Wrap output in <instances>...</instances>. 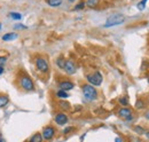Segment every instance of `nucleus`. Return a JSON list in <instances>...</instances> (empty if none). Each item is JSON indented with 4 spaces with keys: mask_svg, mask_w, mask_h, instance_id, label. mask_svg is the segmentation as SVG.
Masks as SVG:
<instances>
[{
    "mask_svg": "<svg viewBox=\"0 0 149 142\" xmlns=\"http://www.w3.org/2000/svg\"><path fill=\"white\" fill-rule=\"evenodd\" d=\"M83 95L87 101H95L97 99V90L91 84H86L81 86Z\"/></svg>",
    "mask_w": 149,
    "mask_h": 142,
    "instance_id": "1",
    "label": "nucleus"
},
{
    "mask_svg": "<svg viewBox=\"0 0 149 142\" xmlns=\"http://www.w3.org/2000/svg\"><path fill=\"white\" fill-rule=\"evenodd\" d=\"M125 22V16L122 15V14H112L109 17L107 18L106 23H104V28H112V26H116V25H120Z\"/></svg>",
    "mask_w": 149,
    "mask_h": 142,
    "instance_id": "2",
    "label": "nucleus"
},
{
    "mask_svg": "<svg viewBox=\"0 0 149 142\" xmlns=\"http://www.w3.org/2000/svg\"><path fill=\"white\" fill-rule=\"evenodd\" d=\"M19 86L26 92H33L35 90V84L29 76H22L19 78Z\"/></svg>",
    "mask_w": 149,
    "mask_h": 142,
    "instance_id": "3",
    "label": "nucleus"
},
{
    "mask_svg": "<svg viewBox=\"0 0 149 142\" xmlns=\"http://www.w3.org/2000/svg\"><path fill=\"white\" fill-rule=\"evenodd\" d=\"M86 79H87V81H88L91 85H93V86H100V85L102 84L103 77H102L101 72L95 71L93 73L87 74V76H86Z\"/></svg>",
    "mask_w": 149,
    "mask_h": 142,
    "instance_id": "4",
    "label": "nucleus"
},
{
    "mask_svg": "<svg viewBox=\"0 0 149 142\" xmlns=\"http://www.w3.org/2000/svg\"><path fill=\"white\" fill-rule=\"evenodd\" d=\"M55 128L53 127V126H51V125H48V126H45L44 128H42V132H41V135H42V139L45 140V141H51V140H53V138L55 136Z\"/></svg>",
    "mask_w": 149,
    "mask_h": 142,
    "instance_id": "5",
    "label": "nucleus"
},
{
    "mask_svg": "<svg viewBox=\"0 0 149 142\" xmlns=\"http://www.w3.org/2000/svg\"><path fill=\"white\" fill-rule=\"evenodd\" d=\"M36 68L38 69V71L42 72V73H47L49 70V65H48V62L46 61V58L44 57H37L36 58Z\"/></svg>",
    "mask_w": 149,
    "mask_h": 142,
    "instance_id": "6",
    "label": "nucleus"
},
{
    "mask_svg": "<svg viewBox=\"0 0 149 142\" xmlns=\"http://www.w3.org/2000/svg\"><path fill=\"white\" fill-rule=\"evenodd\" d=\"M117 115H118L120 118L125 119L126 122H130V120H132V119H133V113H132V110H131L130 108H127V106H123V108H120V109L118 110Z\"/></svg>",
    "mask_w": 149,
    "mask_h": 142,
    "instance_id": "7",
    "label": "nucleus"
},
{
    "mask_svg": "<svg viewBox=\"0 0 149 142\" xmlns=\"http://www.w3.org/2000/svg\"><path fill=\"white\" fill-rule=\"evenodd\" d=\"M63 70H64V72H65L67 74H74L76 71H77V67H76L74 61H71V60H65V64H64Z\"/></svg>",
    "mask_w": 149,
    "mask_h": 142,
    "instance_id": "8",
    "label": "nucleus"
},
{
    "mask_svg": "<svg viewBox=\"0 0 149 142\" xmlns=\"http://www.w3.org/2000/svg\"><path fill=\"white\" fill-rule=\"evenodd\" d=\"M54 120H55V123L57 125H60V126H63V125H65L68 123V116L64 113V112H58V113H56L55 115V118H54Z\"/></svg>",
    "mask_w": 149,
    "mask_h": 142,
    "instance_id": "9",
    "label": "nucleus"
},
{
    "mask_svg": "<svg viewBox=\"0 0 149 142\" xmlns=\"http://www.w3.org/2000/svg\"><path fill=\"white\" fill-rule=\"evenodd\" d=\"M58 87L60 89H62V90H65V92H68V90H71V89L74 87V83H71V81H69V80H63V81H61L60 84H58Z\"/></svg>",
    "mask_w": 149,
    "mask_h": 142,
    "instance_id": "10",
    "label": "nucleus"
},
{
    "mask_svg": "<svg viewBox=\"0 0 149 142\" xmlns=\"http://www.w3.org/2000/svg\"><path fill=\"white\" fill-rule=\"evenodd\" d=\"M16 38H17V35L14 33V32H9V33H6V35L2 36V40L3 41H12V40H14Z\"/></svg>",
    "mask_w": 149,
    "mask_h": 142,
    "instance_id": "11",
    "label": "nucleus"
},
{
    "mask_svg": "<svg viewBox=\"0 0 149 142\" xmlns=\"http://www.w3.org/2000/svg\"><path fill=\"white\" fill-rule=\"evenodd\" d=\"M42 135H41V133H35L31 138H30V140L29 142H42Z\"/></svg>",
    "mask_w": 149,
    "mask_h": 142,
    "instance_id": "12",
    "label": "nucleus"
},
{
    "mask_svg": "<svg viewBox=\"0 0 149 142\" xmlns=\"http://www.w3.org/2000/svg\"><path fill=\"white\" fill-rule=\"evenodd\" d=\"M56 96H57L58 99H62V100H64V99H68V97H69V94H68V92H65V90L58 89V90L56 92Z\"/></svg>",
    "mask_w": 149,
    "mask_h": 142,
    "instance_id": "13",
    "label": "nucleus"
},
{
    "mask_svg": "<svg viewBox=\"0 0 149 142\" xmlns=\"http://www.w3.org/2000/svg\"><path fill=\"white\" fill-rule=\"evenodd\" d=\"M135 109H138V110H141V109H143L145 106H146V102L142 100V99H138L136 101H135Z\"/></svg>",
    "mask_w": 149,
    "mask_h": 142,
    "instance_id": "14",
    "label": "nucleus"
},
{
    "mask_svg": "<svg viewBox=\"0 0 149 142\" xmlns=\"http://www.w3.org/2000/svg\"><path fill=\"white\" fill-rule=\"evenodd\" d=\"M9 99L7 95H0V108H3L8 104Z\"/></svg>",
    "mask_w": 149,
    "mask_h": 142,
    "instance_id": "15",
    "label": "nucleus"
},
{
    "mask_svg": "<svg viewBox=\"0 0 149 142\" xmlns=\"http://www.w3.org/2000/svg\"><path fill=\"white\" fill-rule=\"evenodd\" d=\"M133 129H134V132H135L136 134H139V135H142V134H145V133H146V129H145L142 126H139V125L134 126V127H133Z\"/></svg>",
    "mask_w": 149,
    "mask_h": 142,
    "instance_id": "16",
    "label": "nucleus"
},
{
    "mask_svg": "<svg viewBox=\"0 0 149 142\" xmlns=\"http://www.w3.org/2000/svg\"><path fill=\"white\" fill-rule=\"evenodd\" d=\"M47 3L51 7H58L62 5V0H47Z\"/></svg>",
    "mask_w": 149,
    "mask_h": 142,
    "instance_id": "17",
    "label": "nucleus"
},
{
    "mask_svg": "<svg viewBox=\"0 0 149 142\" xmlns=\"http://www.w3.org/2000/svg\"><path fill=\"white\" fill-rule=\"evenodd\" d=\"M85 5L87 7H90V8H94V7H96L99 5V0H87L85 2Z\"/></svg>",
    "mask_w": 149,
    "mask_h": 142,
    "instance_id": "18",
    "label": "nucleus"
},
{
    "mask_svg": "<svg viewBox=\"0 0 149 142\" xmlns=\"http://www.w3.org/2000/svg\"><path fill=\"white\" fill-rule=\"evenodd\" d=\"M64 64H65V60H64L63 57H58V58L56 60V65H57L60 69H62V70H63Z\"/></svg>",
    "mask_w": 149,
    "mask_h": 142,
    "instance_id": "19",
    "label": "nucleus"
},
{
    "mask_svg": "<svg viewBox=\"0 0 149 142\" xmlns=\"http://www.w3.org/2000/svg\"><path fill=\"white\" fill-rule=\"evenodd\" d=\"M58 106H60V108H62L63 110H69L70 109V103L67 102V101H60Z\"/></svg>",
    "mask_w": 149,
    "mask_h": 142,
    "instance_id": "20",
    "label": "nucleus"
},
{
    "mask_svg": "<svg viewBox=\"0 0 149 142\" xmlns=\"http://www.w3.org/2000/svg\"><path fill=\"white\" fill-rule=\"evenodd\" d=\"M9 16L13 18V19H16V21H19V19H22V14H19V13H16V12H12V13H9Z\"/></svg>",
    "mask_w": 149,
    "mask_h": 142,
    "instance_id": "21",
    "label": "nucleus"
},
{
    "mask_svg": "<svg viewBox=\"0 0 149 142\" xmlns=\"http://www.w3.org/2000/svg\"><path fill=\"white\" fill-rule=\"evenodd\" d=\"M119 103H120V106H129V99L126 97V96H122L120 99H119Z\"/></svg>",
    "mask_w": 149,
    "mask_h": 142,
    "instance_id": "22",
    "label": "nucleus"
},
{
    "mask_svg": "<svg viewBox=\"0 0 149 142\" xmlns=\"http://www.w3.org/2000/svg\"><path fill=\"white\" fill-rule=\"evenodd\" d=\"M146 3H147V0H142V1H140L139 3H138V9L139 10H143L145 8H146Z\"/></svg>",
    "mask_w": 149,
    "mask_h": 142,
    "instance_id": "23",
    "label": "nucleus"
},
{
    "mask_svg": "<svg viewBox=\"0 0 149 142\" xmlns=\"http://www.w3.org/2000/svg\"><path fill=\"white\" fill-rule=\"evenodd\" d=\"M86 5H85V2H79L76 7H74V10H79V9H83L84 7H85Z\"/></svg>",
    "mask_w": 149,
    "mask_h": 142,
    "instance_id": "24",
    "label": "nucleus"
},
{
    "mask_svg": "<svg viewBox=\"0 0 149 142\" xmlns=\"http://www.w3.org/2000/svg\"><path fill=\"white\" fill-rule=\"evenodd\" d=\"M72 131H74V127H67V128H64L63 134H69V133L72 132Z\"/></svg>",
    "mask_w": 149,
    "mask_h": 142,
    "instance_id": "25",
    "label": "nucleus"
},
{
    "mask_svg": "<svg viewBox=\"0 0 149 142\" xmlns=\"http://www.w3.org/2000/svg\"><path fill=\"white\" fill-rule=\"evenodd\" d=\"M7 62V57H5V56H0V65H2L3 67V64Z\"/></svg>",
    "mask_w": 149,
    "mask_h": 142,
    "instance_id": "26",
    "label": "nucleus"
},
{
    "mask_svg": "<svg viewBox=\"0 0 149 142\" xmlns=\"http://www.w3.org/2000/svg\"><path fill=\"white\" fill-rule=\"evenodd\" d=\"M14 28H15V29H26V26H25V25H22V24H17V25H15Z\"/></svg>",
    "mask_w": 149,
    "mask_h": 142,
    "instance_id": "27",
    "label": "nucleus"
},
{
    "mask_svg": "<svg viewBox=\"0 0 149 142\" xmlns=\"http://www.w3.org/2000/svg\"><path fill=\"white\" fill-rule=\"evenodd\" d=\"M3 72H5V69H3V67H2V65H0V76H1Z\"/></svg>",
    "mask_w": 149,
    "mask_h": 142,
    "instance_id": "28",
    "label": "nucleus"
},
{
    "mask_svg": "<svg viewBox=\"0 0 149 142\" xmlns=\"http://www.w3.org/2000/svg\"><path fill=\"white\" fill-rule=\"evenodd\" d=\"M145 117H146V119H148L149 120V111H147V112L145 113Z\"/></svg>",
    "mask_w": 149,
    "mask_h": 142,
    "instance_id": "29",
    "label": "nucleus"
},
{
    "mask_svg": "<svg viewBox=\"0 0 149 142\" xmlns=\"http://www.w3.org/2000/svg\"><path fill=\"white\" fill-rule=\"evenodd\" d=\"M145 134H146V138L149 140V129H147V131H146V133H145Z\"/></svg>",
    "mask_w": 149,
    "mask_h": 142,
    "instance_id": "30",
    "label": "nucleus"
},
{
    "mask_svg": "<svg viewBox=\"0 0 149 142\" xmlns=\"http://www.w3.org/2000/svg\"><path fill=\"white\" fill-rule=\"evenodd\" d=\"M115 142H122V139H120V138H116V139H115Z\"/></svg>",
    "mask_w": 149,
    "mask_h": 142,
    "instance_id": "31",
    "label": "nucleus"
},
{
    "mask_svg": "<svg viewBox=\"0 0 149 142\" xmlns=\"http://www.w3.org/2000/svg\"><path fill=\"white\" fill-rule=\"evenodd\" d=\"M0 142H5L3 141V139H2V136H0Z\"/></svg>",
    "mask_w": 149,
    "mask_h": 142,
    "instance_id": "32",
    "label": "nucleus"
},
{
    "mask_svg": "<svg viewBox=\"0 0 149 142\" xmlns=\"http://www.w3.org/2000/svg\"><path fill=\"white\" fill-rule=\"evenodd\" d=\"M133 142H141L140 140H135V141H133Z\"/></svg>",
    "mask_w": 149,
    "mask_h": 142,
    "instance_id": "33",
    "label": "nucleus"
},
{
    "mask_svg": "<svg viewBox=\"0 0 149 142\" xmlns=\"http://www.w3.org/2000/svg\"><path fill=\"white\" fill-rule=\"evenodd\" d=\"M0 30H1V23H0Z\"/></svg>",
    "mask_w": 149,
    "mask_h": 142,
    "instance_id": "34",
    "label": "nucleus"
},
{
    "mask_svg": "<svg viewBox=\"0 0 149 142\" xmlns=\"http://www.w3.org/2000/svg\"><path fill=\"white\" fill-rule=\"evenodd\" d=\"M148 83H149V77H148Z\"/></svg>",
    "mask_w": 149,
    "mask_h": 142,
    "instance_id": "35",
    "label": "nucleus"
}]
</instances>
